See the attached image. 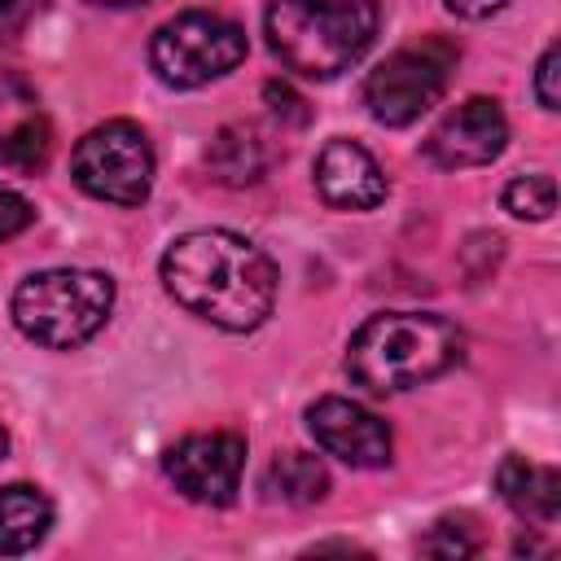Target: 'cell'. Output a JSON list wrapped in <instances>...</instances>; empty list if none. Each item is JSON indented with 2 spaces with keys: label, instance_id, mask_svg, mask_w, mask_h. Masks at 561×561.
Returning <instances> with one entry per match:
<instances>
[{
  "label": "cell",
  "instance_id": "1",
  "mask_svg": "<svg viewBox=\"0 0 561 561\" xmlns=\"http://www.w3.org/2000/svg\"><path fill=\"white\" fill-rule=\"evenodd\" d=\"M162 285L188 316L228 333L259 329L276 307L272 259L228 228H197L175 237L162 254Z\"/></svg>",
  "mask_w": 561,
  "mask_h": 561
},
{
  "label": "cell",
  "instance_id": "2",
  "mask_svg": "<svg viewBox=\"0 0 561 561\" xmlns=\"http://www.w3.org/2000/svg\"><path fill=\"white\" fill-rule=\"evenodd\" d=\"M460 329L430 311H381L368 316L346 346V373L373 394L412 390L460 359Z\"/></svg>",
  "mask_w": 561,
  "mask_h": 561
},
{
  "label": "cell",
  "instance_id": "3",
  "mask_svg": "<svg viewBox=\"0 0 561 561\" xmlns=\"http://www.w3.org/2000/svg\"><path fill=\"white\" fill-rule=\"evenodd\" d=\"M263 26L285 70L302 79H333L368 53L377 35V4L373 0H272Z\"/></svg>",
  "mask_w": 561,
  "mask_h": 561
},
{
  "label": "cell",
  "instance_id": "4",
  "mask_svg": "<svg viewBox=\"0 0 561 561\" xmlns=\"http://www.w3.org/2000/svg\"><path fill=\"white\" fill-rule=\"evenodd\" d=\"M114 307V280L92 267H48L13 289V324L48 351L83 346Z\"/></svg>",
  "mask_w": 561,
  "mask_h": 561
},
{
  "label": "cell",
  "instance_id": "5",
  "mask_svg": "<svg viewBox=\"0 0 561 561\" xmlns=\"http://www.w3.org/2000/svg\"><path fill=\"white\" fill-rule=\"evenodd\" d=\"M149 61L167 88H202L245 61V31L219 13L193 9L158 26Z\"/></svg>",
  "mask_w": 561,
  "mask_h": 561
},
{
  "label": "cell",
  "instance_id": "6",
  "mask_svg": "<svg viewBox=\"0 0 561 561\" xmlns=\"http://www.w3.org/2000/svg\"><path fill=\"white\" fill-rule=\"evenodd\" d=\"M456 66V48L438 35L394 48L377 70L364 79V105L381 127H408L416 123L447 88V75Z\"/></svg>",
  "mask_w": 561,
  "mask_h": 561
},
{
  "label": "cell",
  "instance_id": "7",
  "mask_svg": "<svg viewBox=\"0 0 561 561\" xmlns=\"http://www.w3.org/2000/svg\"><path fill=\"white\" fill-rule=\"evenodd\" d=\"M70 175L96 202L140 206L149 197V188H153V149H149V136L136 123H127V118H110V123L92 127L75 145Z\"/></svg>",
  "mask_w": 561,
  "mask_h": 561
},
{
  "label": "cell",
  "instance_id": "8",
  "mask_svg": "<svg viewBox=\"0 0 561 561\" xmlns=\"http://www.w3.org/2000/svg\"><path fill=\"white\" fill-rule=\"evenodd\" d=\"M162 469L171 486L193 500V504H232L245 469V438L232 430H210V434H184L180 443L167 447Z\"/></svg>",
  "mask_w": 561,
  "mask_h": 561
},
{
  "label": "cell",
  "instance_id": "9",
  "mask_svg": "<svg viewBox=\"0 0 561 561\" xmlns=\"http://www.w3.org/2000/svg\"><path fill=\"white\" fill-rule=\"evenodd\" d=\"M307 430L311 438L337 456L351 469H381L390 465V430L381 416H373L368 408L342 399V394H324L307 408Z\"/></svg>",
  "mask_w": 561,
  "mask_h": 561
},
{
  "label": "cell",
  "instance_id": "10",
  "mask_svg": "<svg viewBox=\"0 0 561 561\" xmlns=\"http://www.w3.org/2000/svg\"><path fill=\"white\" fill-rule=\"evenodd\" d=\"M508 140V118L500 110V101L491 96H469L460 101L425 140V158L443 171H460V167H482L491 158H500Z\"/></svg>",
  "mask_w": 561,
  "mask_h": 561
},
{
  "label": "cell",
  "instance_id": "11",
  "mask_svg": "<svg viewBox=\"0 0 561 561\" xmlns=\"http://www.w3.org/2000/svg\"><path fill=\"white\" fill-rule=\"evenodd\" d=\"M316 188L333 210H373L386 202V175L359 140H329L316 158Z\"/></svg>",
  "mask_w": 561,
  "mask_h": 561
},
{
  "label": "cell",
  "instance_id": "12",
  "mask_svg": "<svg viewBox=\"0 0 561 561\" xmlns=\"http://www.w3.org/2000/svg\"><path fill=\"white\" fill-rule=\"evenodd\" d=\"M495 491L504 495V504L535 522V526H552L561 513V473L552 465H535L526 456H504L495 469Z\"/></svg>",
  "mask_w": 561,
  "mask_h": 561
},
{
  "label": "cell",
  "instance_id": "13",
  "mask_svg": "<svg viewBox=\"0 0 561 561\" xmlns=\"http://www.w3.org/2000/svg\"><path fill=\"white\" fill-rule=\"evenodd\" d=\"M53 526V500L31 482L0 486V557H22L44 543Z\"/></svg>",
  "mask_w": 561,
  "mask_h": 561
},
{
  "label": "cell",
  "instance_id": "14",
  "mask_svg": "<svg viewBox=\"0 0 561 561\" xmlns=\"http://www.w3.org/2000/svg\"><path fill=\"white\" fill-rule=\"evenodd\" d=\"M206 167H210V175H215L219 184L245 188V184L263 180V171H267V149H263V140H259L250 127L232 123V127H224V131L210 140Z\"/></svg>",
  "mask_w": 561,
  "mask_h": 561
},
{
  "label": "cell",
  "instance_id": "15",
  "mask_svg": "<svg viewBox=\"0 0 561 561\" xmlns=\"http://www.w3.org/2000/svg\"><path fill=\"white\" fill-rule=\"evenodd\" d=\"M267 495L280 500V504H320L329 495V469L320 456L311 451H285L267 465V478H263Z\"/></svg>",
  "mask_w": 561,
  "mask_h": 561
},
{
  "label": "cell",
  "instance_id": "16",
  "mask_svg": "<svg viewBox=\"0 0 561 561\" xmlns=\"http://www.w3.org/2000/svg\"><path fill=\"white\" fill-rule=\"evenodd\" d=\"M48 153H53V131L44 118H26L18 123L13 131L0 136V162L22 171V175H35L48 167Z\"/></svg>",
  "mask_w": 561,
  "mask_h": 561
},
{
  "label": "cell",
  "instance_id": "17",
  "mask_svg": "<svg viewBox=\"0 0 561 561\" xmlns=\"http://www.w3.org/2000/svg\"><path fill=\"white\" fill-rule=\"evenodd\" d=\"M504 210L517 215V219H548L557 210V184L552 175H517L508 188H504Z\"/></svg>",
  "mask_w": 561,
  "mask_h": 561
},
{
  "label": "cell",
  "instance_id": "18",
  "mask_svg": "<svg viewBox=\"0 0 561 561\" xmlns=\"http://www.w3.org/2000/svg\"><path fill=\"white\" fill-rule=\"evenodd\" d=\"M478 548H482V539H478V530H473L469 517H438V522L425 530V539H421V552H425V557H443V561L473 557Z\"/></svg>",
  "mask_w": 561,
  "mask_h": 561
},
{
  "label": "cell",
  "instance_id": "19",
  "mask_svg": "<svg viewBox=\"0 0 561 561\" xmlns=\"http://www.w3.org/2000/svg\"><path fill=\"white\" fill-rule=\"evenodd\" d=\"M557 75H561V48H557V44H548V48H543V57H539V66H535V101H539L543 110H557V105H561Z\"/></svg>",
  "mask_w": 561,
  "mask_h": 561
},
{
  "label": "cell",
  "instance_id": "20",
  "mask_svg": "<svg viewBox=\"0 0 561 561\" xmlns=\"http://www.w3.org/2000/svg\"><path fill=\"white\" fill-rule=\"evenodd\" d=\"M31 219H35L31 202H26L22 193H13V188H4V184H0V241H9V237H18V232H26V228H31Z\"/></svg>",
  "mask_w": 561,
  "mask_h": 561
},
{
  "label": "cell",
  "instance_id": "21",
  "mask_svg": "<svg viewBox=\"0 0 561 561\" xmlns=\"http://www.w3.org/2000/svg\"><path fill=\"white\" fill-rule=\"evenodd\" d=\"M44 0H0V44L13 39L18 31H26L39 18Z\"/></svg>",
  "mask_w": 561,
  "mask_h": 561
},
{
  "label": "cell",
  "instance_id": "22",
  "mask_svg": "<svg viewBox=\"0 0 561 561\" xmlns=\"http://www.w3.org/2000/svg\"><path fill=\"white\" fill-rule=\"evenodd\" d=\"M263 101H267V110L276 114V118H294V123H307V110H302V96L289 88V83H267L263 88Z\"/></svg>",
  "mask_w": 561,
  "mask_h": 561
},
{
  "label": "cell",
  "instance_id": "23",
  "mask_svg": "<svg viewBox=\"0 0 561 561\" xmlns=\"http://www.w3.org/2000/svg\"><path fill=\"white\" fill-rule=\"evenodd\" d=\"M451 13H460V18H491V13H500L508 0H443Z\"/></svg>",
  "mask_w": 561,
  "mask_h": 561
},
{
  "label": "cell",
  "instance_id": "24",
  "mask_svg": "<svg viewBox=\"0 0 561 561\" xmlns=\"http://www.w3.org/2000/svg\"><path fill=\"white\" fill-rule=\"evenodd\" d=\"M92 4H101V9H131V4H145V0H92Z\"/></svg>",
  "mask_w": 561,
  "mask_h": 561
},
{
  "label": "cell",
  "instance_id": "25",
  "mask_svg": "<svg viewBox=\"0 0 561 561\" xmlns=\"http://www.w3.org/2000/svg\"><path fill=\"white\" fill-rule=\"evenodd\" d=\"M9 456V434H4V425H0V460Z\"/></svg>",
  "mask_w": 561,
  "mask_h": 561
}]
</instances>
